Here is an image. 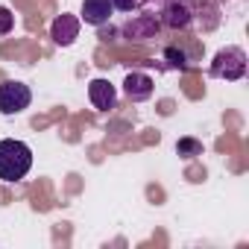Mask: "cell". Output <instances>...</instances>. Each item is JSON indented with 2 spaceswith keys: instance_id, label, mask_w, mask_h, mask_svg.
Segmentation results:
<instances>
[{
  "instance_id": "obj_1",
  "label": "cell",
  "mask_w": 249,
  "mask_h": 249,
  "mask_svg": "<svg viewBox=\"0 0 249 249\" xmlns=\"http://www.w3.org/2000/svg\"><path fill=\"white\" fill-rule=\"evenodd\" d=\"M33 167V150L30 144L18 138L0 141V179L3 182H21Z\"/></svg>"
},
{
  "instance_id": "obj_12",
  "label": "cell",
  "mask_w": 249,
  "mask_h": 249,
  "mask_svg": "<svg viewBox=\"0 0 249 249\" xmlns=\"http://www.w3.org/2000/svg\"><path fill=\"white\" fill-rule=\"evenodd\" d=\"M199 150H202V144H199V141H191V138L176 144V153H179V156H196Z\"/></svg>"
},
{
  "instance_id": "obj_3",
  "label": "cell",
  "mask_w": 249,
  "mask_h": 249,
  "mask_svg": "<svg viewBox=\"0 0 249 249\" xmlns=\"http://www.w3.org/2000/svg\"><path fill=\"white\" fill-rule=\"evenodd\" d=\"M33 103V91L30 85L18 82V79H6V82H0V114H21L24 108H30Z\"/></svg>"
},
{
  "instance_id": "obj_10",
  "label": "cell",
  "mask_w": 249,
  "mask_h": 249,
  "mask_svg": "<svg viewBox=\"0 0 249 249\" xmlns=\"http://www.w3.org/2000/svg\"><path fill=\"white\" fill-rule=\"evenodd\" d=\"M164 62H167L170 71H188V68H191L185 50H179V47H167V50H164Z\"/></svg>"
},
{
  "instance_id": "obj_6",
  "label": "cell",
  "mask_w": 249,
  "mask_h": 249,
  "mask_svg": "<svg viewBox=\"0 0 249 249\" xmlns=\"http://www.w3.org/2000/svg\"><path fill=\"white\" fill-rule=\"evenodd\" d=\"M153 91H156L153 76H147V73H141V71H132V73H126V79H123V94H126L132 103L150 100Z\"/></svg>"
},
{
  "instance_id": "obj_7",
  "label": "cell",
  "mask_w": 249,
  "mask_h": 249,
  "mask_svg": "<svg viewBox=\"0 0 249 249\" xmlns=\"http://www.w3.org/2000/svg\"><path fill=\"white\" fill-rule=\"evenodd\" d=\"M88 100H91V106L97 111H108V108L117 106V91H114V85L108 79H100L97 76V79L88 82Z\"/></svg>"
},
{
  "instance_id": "obj_13",
  "label": "cell",
  "mask_w": 249,
  "mask_h": 249,
  "mask_svg": "<svg viewBox=\"0 0 249 249\" xmlns=\"http://www.w3.org/2000/svg\"><path fill=\"white\" fill-rule=\"evenodd\" d=\"M111 6H114L117 12H132V9L138 6V0H111Z\"/></svg>"
},
{
  "instance_id": "obj_9",
  "label": "cell",
  "mask_w": 249,
  "mask_h": 249,
  "mask_svg": "<svg viewBox=\"0 0 249 249\" xmlns=\"http://www.w3.org/2000/svg\"><path fill=\"white\" fill-rule=\"evenodd\" d=\"M111 12H114L111 0H82L79 21H85L88 27H106L108 18H111Z\"/></svg>"
},
{
  "instance_id": "obj_5",
  "label": "cell",
  "mask_w": 249,
  "mask_h": 249,
  "mask_svg": "<svg viewBox=\"0 0 249 249\" xmlns=\"http://www.w3.org/2000/svg\"><path fill=\"white\" fill-rule=\"evenodd\" d=\"M79 18L76 15H68V12H62L53 24H50V38L59 44V47H71L76 38H79Z\"/></svg>"
},
{
  "instance_id": "obj_4",
  "label": "cell",
  "mask_w": 249,
  "mask_h": 249,
  "mask_svg": "<svg viewBox=\"0 0 249 249\" xmlns=\"http://www.w3.org/2000/svg\"><path fill=\"white\" fill-rule=\"evenodd\" d=\"M159 21L170 30H188L194 21V9L185 0H164L161 9H159Z\"/></svg>"
},
{
  "instance_id": "obj_11",
  "label": "cell",
  "mask_w": 249,
  "mask_h": 249,
  "mask_svg": "<svg viewBox=\"0 0 249 249\" xmlns=\"http://www.w3.org/2000/svg\"><path fill=\"white\" fill-rule=\"evenodd\" d=\"M12 30H15V15H12L6 6H0V38L9 36Z\"/></svg>"
},
{
  "instance_id": "obj_8",
  "label": "cell",
  "mask_w": 249,
  "mask_h": 249,
  "mask_svg": "<svg viewBox=\"0 0 249 249\" xmlns=\"http://www.w3.org/2000/svg\"><path fill=\"white\" fill-rule=\"evenodd\" d=\"M156 30H159V18L156 15H150V12H144V15H135L132 21H126L123 24V36H126L129 41H147V38H153L156 36Z\"/></svg>"
},
{
  "instance_id": "obj_2",
  "label": "cell",
  "mask_w": 249,
  "mask_h": 249,
  "mask_svg": "<svg viewBox=\"0 0 249 249\" xmlns=\"http://www.w3.org/2000/svg\"><path fill=\"white\" fill-rule=\"evenodd\" d=\"M211 76L214 79H226V82L243 79L246 76V53H243V47L229 44V47L217 50V56L211 62Z\"/></svg>"
}]
</instances>
